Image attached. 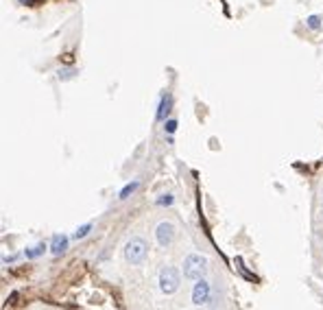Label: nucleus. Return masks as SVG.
Segmentation results:
<instances>
[{"label": "nucleus", "instance_id": "10", "mask_svg": "<svg viewBox=\"0 0 323 310\" xmlns=\"http://www.w3.org/2000/svg\"><path fill=\"white\" fill-rule=\"evenodd\" d=\"M138 186H140V184H138V182H134V184H129V186H124V188L120 190V199H127V196H129L131 192H134V190H136Z\"/></svg>", "mask_w": 323, "mask_h": 310}, {"label": "nucleus", "instance_id": "13", "mask_svg": "<svg viewBox=\"0 0 323 310\" xmlns=\"http://www.w3.org/2000/svg\"><path fill=\"white\" fill-rule=\"evenodd\" d=\"M66 74H59V76H64V79H68V76H72L74 74V70H64Z\"/></svg>", "mask_w": 323, "mask_h": 310}, {"label": "nucleus", "instance_id": "2", "mask_svg": "<svg viewBox=\"0 0 323 310\" xmlns=\"http://www.w3.org/2000/svg\"><path fill=\"white\" fill-rule=\"evenodd\" d=\"M208 271V260L199 254H190L184 260V276L188 280H203Z\"/></svg>", "mask_w": 323, "mask_h": 310}, {"label": "nucleus", "instance_id": "7", "mask_svg": "<svg viewBox=\"0 0 323 310\" xmlns=\"http://www.w3.org/2000/svg\"><path fill=\"white\" fill-rule=\"evenodd\" d=\"M170 105H172V98L166 94L164 98H162V103H160V110H158V120H164V116L170 112Z\"/></svg>", "mask_w": 323, "mask_h": 310}, {"label": "nucleus", "instance_id": "3", "mask_svg": "<svg viewBox=\"0 0 323 310\" xmlns=\"http://www.w3.org/2000/svg\"><path fill=\"white\" fill-rule=\"evenodd\" d=\"M179 284H182V276H179V271L175 269V266H164L162 273H160V288H162V293L172 295L179 288Z\"/></svg>", "mask_w": 323, "mask_h": 310}, {"label": "nucleus", "instance_id": "8", "mask_svg": "<svg viewBox=\"0 0 323 310\" xmlns=\"http://www.w3.org/2000/svg\"><path fill=\"white\" fill-rule=\"evenodd\" d=\"M306 24H308V28H312V31H319L323 22H321V18H319V16H310L308 20H306Z\"/></svg>", "mask_w": 323, "mask_h": 310}, {"label": "nucleus", "instance_id": "9", "mask_svg": "<svg viewBox=\"0 0 323 310\" xmlns=\"http://www.w3.org/2000/svg\"><path fill=\"white\" fill-rule=\"evenodd\" d=\"M90 232H92V225L88 223V225H83V228H79V230L74 232V238H76V240H81V238H86Z\"/></svg>", "mask_w": 323, "mask_h": 310}, {"label": "nucleus", "instance_id": "1", "mask_svg": "<svg viewBox=\"0 0 323 310\" xmlns=\"http://www.w3.org/2000/svg\"><path fill=\"white\" fill-rule=\"evenodd\" d=\"M146 256H148V242L142 236L131 238L127 245H124V258L131 264H144Z\"/></svg>", "mask_w": 323, "mask_h": 310}, {"label": "nucleus", "instance_id": "6", "mask_svg": "<svg viewBox=\"0 0 323 310\" xmlns=\"http://www.w3.org/2000/svg\"><path fill=\"white\" fill-rule=\"evenodd\" d=\"M66 249H68V236H64V234H57V236H52V242H50V252L59 256V254H64Z\"/></svg>", "mask_w": 323, "mask_h": 310}, {"label": "nucleus", "instance_id": "11", "mask_svg": "<svg viewBox=\"0 0 323 310\" xmlns=\"http://www.w3.org/2000/svg\"><path fill=\"white\" fill-rule=\"evenodd\" d=\"M42 252H44V245H38L35 249H26L24 256H26V258H35V256H40Z\"/></svg>", "mask_w": 323, "mask_h": 310}, {"label": "nucleus", "instance_id": "12", "mask_svg": "<svg viewBox=\"0 0 323 310\" xmlns=\"http://www.w3.org/2000/svg\"><path fill=\"white\" fill-rule=\"evenodd\" d=\"M175 129H177V120H168V122H166V131H168V134H172Z\"/></svg>", "mask_w": 323, "mask_h": 310}, {"label": "nucleus", "instance_id": "5", "mask_svg": "<svg viewBox=\"0 0 323 310\" xmlns=\"http://www.w3.org/2000/svg\"><path fill=\"white\" fill-rule=\"evenodd\" d=\"M192 302L196 306H203V304L210 302V284L206 280H196V284L192 288Z\"/></svg>", "mask_w": 323, "mask_h": 310}, {"label": "nucleus", "instance_id": "4", "mask_svg": "<svg viewBox=\"0 0 323 310\" xmlns=\"http://www.w3.org/2000/svg\"><path fill=\"white\" fill-rule=\"evenodd\" d=\"M155 238H158L160 247H168L175 240V225L168 223V220H162L158 230H155Z\"/></svg>", "mask_w": 323, "mask_h": 310}]
</instances>
